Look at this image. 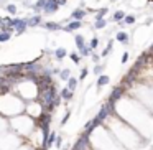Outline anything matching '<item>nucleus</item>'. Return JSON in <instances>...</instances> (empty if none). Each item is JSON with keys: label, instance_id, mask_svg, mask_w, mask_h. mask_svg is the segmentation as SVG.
Returning <instances> with one entry per match:
<instances>
[{"label": "nucleus", "instance_id": "a211bd4d", "mask_svg": "<svg viewBox=\"0 0 153 150\" xmlns=\"http://www.w3.org/2000/svg\"><path fill=\"white\" fill-rule=\"evenodd\" d=\"M109 13V7H102V8H97V13H96V20H100V18H105V15Z\"/></svg>", "mask_w": 153, "mask_h": 150}, {"label": "nucleus", "instance_id": "dca6fc26", "mask_svg": "<svg viewBox=\"0 0 153 150\" xmlns=\"http://www.w3.org/2000/svg\"><path fill=\"white\" fill-rule=\"evenodd\" d=\"M68 56H69V60L73 61L74 64H79V63H81V58H82L79 51H71V53L68 54Z\"/></svg>", "mask_w": 153, "mask_h": 150}, {"label": "nucleus", "instance_id": "20e7f679", "mask_svg": "<svg viewBox=\"0 0 153 150\" xmlns=\"http://www.w3.org/2000/svg\"><path fill=\"white\" fill-rule=\"evenodd\" d=\"M87 15V10L84 7H77L71 12V20H77V22H82Z\"/></svg>", "mask_w": 153, "mask_h": 150}, {"label": "nucleus", "instance_id": "5701e85b", "mask_svg": "<svg viewBox=\"0 0 153 150\" xmlns=\"http://www.w3.org/2000/svg\"><path fill=\"white\" fill-rule=\"evenodd\" d=\"M135 22H137L135 15H125V18L122 20V23H123V25H133Z\"/></svg>", "mask_w": 153, "mask_h": 150}, {"label": "nucleus", "instance_id": "e433bc0d", "mask_svg": "<svg viewBox=\"0 0 153 150\" xmlns=\"http://www.w3.org/2000/svg\"><path fill=\"white\" fill-rule=\"evenodd\" d=\"M148 2H153V0H148Z\"/></svg>", "mask_w": 153, "mask_h": 150}, {"label": "nucleus", "instance_id": "bb28decb", "mask_svg": "<svg viewBox=\"0 0 153 150\" xmlns=\"http://www.w3.org/2000/svg\"><path fill=\"white\" fill-rule=\"evenodd\" d=\"M99 41H100V40H99V38H97V37H94V38H92V40H91V43H89V46H91V48H92V50H96V48H97V46H99Z\"/></svg>", "mask_w": 153, "mask_h": 150}, {"label": "nucleus", "instance_id": "4be33fe9", "mask_svg": "<svg viewBox=\"0 0 153 150\" xmlns=\"http://www.w3.org/2000/svg\"><path fill=\"white\" fill-rule=\"evenodd\" d=\"M77 83H79V79H76V78L71 76L69 79H68V87H69L71 91H76L77 89Z\"/></svg>", "mask_w": 153, "mask_h": 150}, {"label": "nucleus", "instance_id": "473e14b6", "mask_svg": "<svg viewBox=\"0 0 153 150\" xmlns=\"http://www.w3.org/2000/svg\"><path fill=\"white\" fill-rule=\"evenodd\" d=\"M61 142H63V137H59V135H58V137H56V142H54V143H56V145L59 147V149H61Z\"/></svg>", "mask_w": 153, "mask_h": 150}, {"label": "nucleus", "instance_id": "cd10ccee", "mask_svg": "<svg viewBox=\"0 0 153 150\" xmlns=\"http://www.w3.org/2000/svg\"><path fill=\"white\" fill-rule=\"evenodd\" d=\"M87 74H89V69H87V68H82V69H81V74H79V81H84L87 78Z\"/></svg>", "mask_w": 153, "mask_h": 150}, {"label": "nucleus", "instance_id": "72a5a7b5", "mask_svg": "<svg viewBox=\"0 0 153 150\" xmlns=\"http://www.w3.org/2000/svg\"><path fill=\"white\" fill-rule=\"evenodd\" d=\"M148 53H150V54H152V56H153V45H152V46L148 48Z\"/></svg>", "mask_w": 153, "mask_h": 150}, {"label": "nucleus", "instance_id": "f03ea898", "mask_svg": "<svg viewBox=\"0 0 153 150\" xmlns=\"http://www.w3.org/2000/svg\"><path fill=\"white\" fill-rule=\"evenodd\" d=\"M27 18H28V28H36V27H41L45 23L43 13H35V15H30Z\"/></svg>", "mask_w": 153, "mask_h": 150}, {"label": "nucleus", "instance_id": "6ab92c4d", "mask_svg": "<svg viewBox=\"0 0 153 150\" xmlns=\"http://www.w3.org/2000/svg\"><path fill=\"white\" fill-rule=\"evenodd\" d=\"M79 53H81V56H82V58H91V54L94 53V50L89 46V45H86V46H84L82 50L79 51Z\"/></svg>", "mask_w": 153, "mask_h": 150}, {"label": "nucleus", "instance_id": "2f4dec72", "mask_svg": "<svg viewBox=\"0 0 153 150\" xmlns=\"http://www.w3.org/2000/svg\"><path fill=\"white\" fill-rule=\"evenodd\" d=\"M56 2H58L59 7H66V5H68V0H56Z\"/></svg>", "mask_w": 153, "mask_h": 150}, {"label": "nucleus", "instance_id": "1a4fd4ad", "mask_svg": "<svg viewBox=\"0 0 153 150\" xmlns=\"http://www.w3.org/2000/svg\"><path fill=\"white\" fill-rule=\"evenodd\" d=\"M59 96H61V99L63 101H71L74 97V91H71L69 87H63V89L59 91Z\"/></svg>", "mask_w": 153, "mask_h": 150}, {"label": "nucleus", "instance_id": "c85d7f7f", "mask_svg": "<svg viewBox=\"0 0 153 150\" xmlns=\"http://www.w3.org/2000/svg\"><path fill=\"white\" fill-rule=\"evenodd\" d=\"M128 58H130V53H128V51H123L122 58H120V63H122V64H125L127 61H128Z\"/></svg>", "mask_w": 153, "mask_h": 150}, {"label": "nucleus", "instance_id": "7c9ffc66", "mask_svg": "<svg viewBox=\"0 0 153 150\" xmlns=\"http://www.w3.org/2000/svg\"><path fill=\"white\" fill-rule=\"evenodd\" d=\"M91 60H92L96 64H99V61H100V54H97V53H92V54H91Z\"/></svg>", "mask_w": 153, "mask_h": 150}, {"label": "nucleus", "instance_id": "393cba45", "mask_svg": "<svg viewBox=\"0 0 153 150\" xmlns=\"http://www.w3.org/2000/svg\"><path fill=\"white\" fill-rule=\"evenodd\" d=\"M10 38H12V33H8V31H0V43L10 41Z\"/></svg>", "mask_w": 153, "mask_h": 150}, {"label": "nucleus", "instance_id": "9d476101", "mask_svg": "<svg viewBox=\"0 0 153 150\" xmlns=\"http://www.w3.org/2000/svg\"><path fill=\"white\" fill-rule=\"evenodd\" d=\"M125 15L127 13L123 10H115V12H114V15L110 17V22H112V23H120V22L125 18Z\"/></svg>", "mask_w": 153, "mask_h": 150}, {"label": "nucleus", "instance_id": "2eb2a0df", "mask_svg": "<svg viewBox=\"0 0 153 150\" xmlns=\"http://www.w3.org/2000/svg\"><path fill=\"white\" fill-rule=\"evenodd\" d=\"M112 50H114V40H109V41H107V45H105V48L102 50V54H100V56H102V58H107Z\"/></svg>", "mask_w": 153, "mask_h": 150}, {"label": "nucleus", "instance_id": "f257e3e1", "mask_svg": "<svg viewBox=\"0 0 153 150\" xmlns=\"http://www.w3.org/2000/svg\"><path fill=\"white\" fill-rule=\"evenodd\" d=\"M125 93H127V87L123 86V84H117V86H114V89H112V93H110V96H109V99H107V101L112 102V104H115Z\"/></svg>", "mask_w": 153, "mask_h": 150}, {"label": "nucleus", "instance_id": "423d86ee", "mask_svg": "<svg viewBox=\"0 0 153 150\" xmlns=\"http://www.w3.org/2000/svg\"><path fill=\"white\" fill-rule=\"evenodd\" d=\"M27 30H28V18L23 17V18L20 20V23L15 27V35H17V37H20V35H23Z\"/></svg>", "mask_w": 153, "mask_h": 150}, {"label": "nucleus", "instance_id": "b1692460", "mask_svg": "<svg viewBox=\"0 0 153 150\" xmlns=\"http://www.w3.org/2000/svg\"><path fill=\"white\" fill-rule=\"evenodd\" d=\"M104 69H105V64H96L92 69V73L96 74V76H100V74L104 73Z\"/></svg>", "mask_w": 153, "mask_h": 150}, {"label": "nucleus", "instance_id": "c756f323", "mask_svg": "<svg viewBox=\"0 0 153 150\" xmlns=\"http://www.w3.org/2000/svg\"><path fill=\"white\" fill-rule=\"evenodd\" d=\"M69 116H71V110H68V112L64 114L63 120H61V125H66V124H68V120H69Z\"/></svg>", "mask_w": 153, "mask_h": 150}, {"label": "nucleus", "instance_id": "f3484780", "mask_svg": "<svg viewBox=\"0 0 153 150\" xmlns=\"http://www.w3.org/2000/svg\"><path fill=\"white\" fill-rule=\"evenodd\" d=\"M58 76H59L61 81H68L71 78V69H69V68H64V69L59 71V74H58Z\"/></svg>", "mask_w": 153, "mask_h": 150}, {"label": "nucleus", "instance_id": "aec40b11", "mask_svg": "<svg viewBox=\"0 0 153 150\" xmlns=\"http://www.w3.org/2000/svg\"><path fill=\"white\" fill-rule=\"evenodd\" d=\"M105 27H107V20H105V18L96 20V23H94V30H104Z\"/></svg>", "mask_w": 153, "mask_h": 150}, {"label": "nucleus", "instance_id": "f8f14e48", "mask_svg": "<svg viewBox=\"0 0 153 150\" xmlns=\"http://www.w3.org/2000/svg\"><path fill=\"white\" fill-rule=\"evenodd\" d=\"M68 54H69V53H68V50L64 46H59V48H56V50H54V58H56V60H59V61L64 60Z\"/></svg>", "mask_w": 153, "mask_h": 150}, {"label": "nucleus", "instance_id": "a878e982", "mask_svg": "<svg viewBox=\"0 0 153 150\" xmlns=\"http://www.w3.org/2000/svg\"><path fill=\"white\" fill-rule=\"evenodd\" d=\"M56 137L58 134L56 132H50V135H48V142H46V147H51L54 142H56Z\"/></svg>", "mask_w": 153, "mask_h": 150}, {"label": "nucleus", "instance_id": "39448f33", "mask_svg": "<svg viewBox=\"0 0 153 150\" xmlns=\"http://www.w3.org/2000/svg\"><path fill=\"white\" fill-rule=\"evenodd\" d=\"M82 27V22H77V20H71L68 25H64L61 31H66V33H73L74 30H79Z\"/></svg>", "mask_w": 153, "mask_h": 150}, {"label": "nucleus", "instance_id": "0eeeda50", "mask_svg": "<svg viewBox=\"0 0 153 150\" xmlns=\"http://www.w3.org/2000/svg\"><path fill=\"white\" fill-rule=\"evenodd\" d=\"M41 27L45 28V30L48 31H58V30H63V25L59 23V22H45Z\"/></svg>", "mask_w": 153, "mask_h": 150}, {"label": "nucleus", "instance_id": "9b49d317", "mask_svg": "<svg viewBox=\"0 0 153 150\" xmlns=\"http://www.w3.org/2000/svg\"><path fill=\"white\" fill-rule=\"evenodd\" d=\"M45 5H46V0H35V4H33V7H31V10H33L35 13H43Z\"/></svg>", "mask_w": 153, "mask_h": 150}, {"label": "nucleus", "instance_id": "c9c22d12", "mask_svg": "<svg viewBox=\"0 0 153 150\" xmlns=\"http://www.w3.org/2000/svg\"><path fill=\"white\" fill-rule=\"evenodd\" d=\"M110 2H117V0H110Z\"/></svg>", "mask_w": 153, "mask_h": 150}, {"label": "nucleus", "instance_id": "f704fd0d", "mask_svg": "<svg viewBox=\"0 0 153 150\" xmlns=\"http://www.w3.org/2000/svg\"><path fill=\"white\" fill-rule=\"evenodd\" d=\"M43 150H50V149H48V147H46V149H43Z\"/></svg>", "mask_w": 153, "mask_h": 150}, {"label": "nucleus", "instance_id": "4c0bfd02", "mask_svg": "<svg viewBox=\"0 0 153 150\" xmlns=\"http://www.w3.org/2000/svg\"><path fill=\"white\" fill-rule=\"evenodd\" d=\"M81 2H84V0H81Z\"/></svg>", "mask_w": 153, "mask_h": 150}, {"label": "nucleus", "instance_id": "412c9836", "mask_svg": "<svg viewBox=\"0 0 153 150\" xmlns=\"http://www.w3.org/2000/svg\"><path fill=\"white\" fill-rule=\"evenodd\" d=\"M5 10H7L10 15H17V13H18L17 4H7V5H5Z\"/></svg>", "mask_w": 153, "mask_h": 150}, {"label": "nucleus", "instance_id": "4468645a", "mask_svg": "<svg viewBox=\"0 0 153 150\" xmlns=\"http://www.w3.org/2000/svg\"><path fill=\"white\" fill-rule=\"evenodd\" d=\"M109 81H110V78L107 76V74H100V76H97V87H104V86H107L109 84Z\"/></svg>", "mask_w": 153, "mask_h": 150}, {"label": "nucleus", "instance_id": "7ed1b4c3", "mask_svg": "<svg viewBox=\"0 0 153 150\" xmlns=\"http://www.w3.org/2000/svg\"><path fill=\"white\" fill-rule=\"evenodd\" d=\"M59 10V5H58L56 0H46V5L43 8V15H53Z\"/></svg>", "mask_w": 153, "mask_h": 150}, {"label": "nucleus", "instance_id": "ddd939ff", "mask_svg": "<svg viewBox=\"0 0 153 150\" xmlns=\"http://www.w3.org/2000/svg\"><path fill=\"white\" fill-rule=\"evenodd\" d=\"M74 43H76V46H77V50H79V51L87 45V43H86V38H84L82 35H79V33L74 35Z\"/></svg>", "mask_w": 153, "mask_h": 150}, {"label": "nucleus", "instance_id": "6e6552de", "mask_svg": "<svg viewBox=\"0 0 153 150\" xmlns=\"http://www.w3.org/2000/svg\"><path fill=\"white\" fill-rule=\"evenodd\" d=\"M115 40L119 41V43H122V45H128L130 43V35L127 33V31H117L115 33Z\"/></svg>", "mask_w": 153, "mask_h": 150}]
</instances>
